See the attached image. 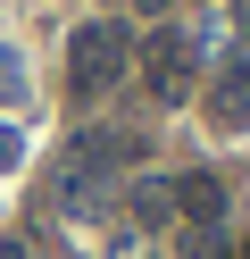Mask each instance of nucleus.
<instances>
[{"label":"nucleus","mask_w":250,"mask_h":259,"mask_svg":"<svg viewBox=\"0 0 250 259\" xmlns=\"http://www.w3.org/2000/svg\"><path fill=\"white\" fill-rule=\"evenodd\" d=\"M183 259H233V242L217 234V226H192V242H183Z\"/></svg>","instance_id":"0eeeda50"},{"label":"nucleus","mask_w":250,"mask_h":259,"mask_svg":"<svg viewBox=\"0 0 250 259\" xmlns=\"http://www.w3.org/2000/svg\"><path fill=\"white\" fill-rule=\"evenodd\" d=\"M125 209H133V226H142V234H159V226L175 218V184H133Z\"/></svg>","instance_id":"423d86ee"},{"label":"nucleus","mask_w":250,"mask_h":259,"mask_svg":"<svg viewBox=\"0 0 250 259\" xmlns=\"http://www.w3.org/2000/svg\"><path fill=\"white\" fill-rule=\"evenodd\" d=\"M175 209L192 226H217V218H225V184H217L209 167H200V176H175Z\"/></svg>","instance_id":"39448f33"},{"label":"nucleus","mask_w":250,"mask_h":259,"mask_svg":"<svg viewBox=\"0 0 250 259\" xmlns=\"http://www.w3.org/2000/svg\"><path fill=\"white\" fill-rule=\"evenodd\" d=\"M100 201H109V184H100L92 167H75V159L50 167V209H59V218H100Z\"/></svg>","instance_id":"20e7f679"},{"label":"nucleus","mask_w":250,"mask_h":259,"mask_svg":"<svg viewBox=\"0 0 250 259\" xmlns=\"http://www.w3.org/2000/svg\"><path fill=\"white\" fill-rule=\"evenodd\" d=\"M133 25H117V17H92V25H75V42H67V92L75 101H100L109 84H125V67H133Z\"/></svg>","instance_id":"f257e3e1"},{"label":"nucleus","mask_w":250,"mask_h":259,"mask_svg":"<svg viewBox=\"0 0 250 259\" xmlns=\"http://www.w3.org/2000/svg\"><path fill=\"white\" fill-rule=\"evenodd\" d=\"M133 9H150V17H159V9H175V0H133Z\"/></svg>","instance_id":"f8f14e48"},{"label":"nucleus","mask_w":250,"mask_h":259,"mask_svg":"<svg viewBox=\"0 0 250 259\" xmlns=\"http://www.w3.org/2000/svg\"><path fill=\"white\" fill-rule=\"evenodd\" d=\"M0 101H25V67H17V51H0Z\"/></svg>","instance_id":"6e6552de"},{"label":"nucleus","mask_w":250,"mask_h":259,"mask_svg":"<svg viewBox=\"0 0 250 259\" xmlns=\"http://www.w3.org/2000/svg\"><path fill=\"white\" fill-rule=\"evenodd\" d=\"M0 259H59V251H50L42 234H9V251H0Z\"/></svg>","instance_id":"1a4fd4ad"},{"label":"nucleus","mask_w":250,"mask_h":259,"mask_svg":"<svg viewBox=\"0 0 250 259\" xmlns=\"http://www.w3.org/2000/svg\"><path fill=\"white\" fill-rule=\"evenodd\" d=\"M133 67H142V84H150V101H167L175 109L183 92H192V34H175V25H159V34L133 51Z\"/></svg>","instance_id":"f03ea898"},{"label":"nucleus","mask_w":250,"mask_h":259,"mask_svg":"<svg viewBox=\"0 0 250 259\" xmlns=\"http://www.w3.org/2000/svg\"><path fill=\"white\" fill-rule=\"evenodd\" d=\"M117 259H159V242H150L142 226H133V234H117Z\"/></svg>","instance_id":"9d476101"},{"label":"nucleus","mask_w":250,"mask_h":259,"mask_svg":"<svg viewBox=\"0 0 250 259\" xmlns=\"http://www.w3.org/2000/svg\"><path fill=\"white\" fill-rule=\"evenodd\" d=\"M142 151H150L142 134H117V125H92V134H75V151H67V159H75V167H92L100 184H109V176H125L133 159H142Z\"/></svg>","instance_id":"7ed1b4c3"},{"label":"nucleus","mask_w":250,"mask_h":259,"mask_svg":"<svg viewBox=\"0 0 250 259\" xmlns=\"http://www.w3.org/2000/svg\"><path fill=\"white\" fill-rule=\"evenodd\" d=\"M0 167H17V134H9V125H0Z\"/></svg>","instance_id":"9b49d317"}]
</instances>
